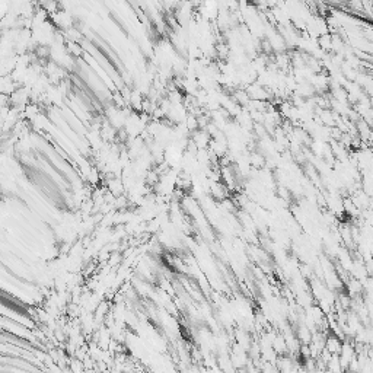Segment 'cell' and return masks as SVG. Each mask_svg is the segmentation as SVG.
I'll return each mask as SVG.
<instances>
[{"label": "cell", "mask_w": 373, "mask_h": 373, "mask_svg": "<svg viewBox=\"0 0 373 373\" xmlns=\"http://www.w3.org/2000/svg\"><path fill=\"white\" fill-rule=\"evenodd\" d=\"M325 349L333 355V356H338L341 353V349H343V343L340 338L331 336L325 340Z\"/></svg>", "instance_id": "obj_1"}]
</instances>
